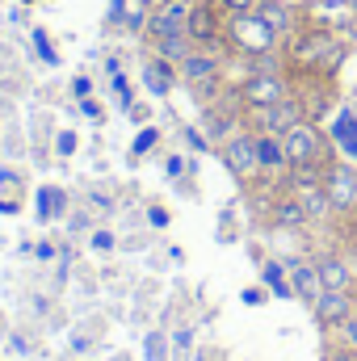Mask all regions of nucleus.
Wrapping results in <instances>:
<instances>
[{
  "instance_id": "a19ab883",
  "label": "nucleus",
  "mask_w": 357,
  "mask_h": 361,
  "mask_svg": "<svg viewBox=\"0 0 357 361\" xmlns=\"http://www.w3.org/2000/svg\"><path fill=\"white\" fill-rule=\"evenodd\" d=\"M353 17H357V13H353ZM353 34H357V21H353Z\"/></svg>"
},
{
  "instance_id": "6ab92c4d",
  "label": "nucleus",
  "mask_w": 357,
  "mask_h": 361,
  "mask_svg": "<svg viewBox=\"0 0 357 361\" xmlns=\"http://www.w3.org/2000/svg\"><path fill=\"white\" fill-rule=\"evenodd\" d=\"M152 47H156V55L160 59H169V63H181L189 51H193V42H189V34H173V38H152Z\"/></svg>"
},
{
  "instance_id": "0eeeda50",
  "label": "nucleus",
  "mask_w": 357,
  "mask_h": 361,
  "mask_svg": "<svg viewBox=\"0 0 357 361\" xmlns=\"http://www.w3.org/2000/svg\"><path fill=\"white\" fill-rule=\"evenodd\" d=\"M324 189H328V202H332V210H353L357 206V169L349 160H341V164H328L324 169Z\"/></svg>"
},
{
  "instance_id": "f8f14e48",
  "label": "nucleus",
  "mask_w": 357,
  "mask_h": 361,
  "mask_svg": "<svg viewBox=\"0 0 357 361\" xmlns=\"http://www.w3.org/2000/svg\"><path fill=\"white\" fill-rule=\"evenodd\" d=\"M328 139L337 143V152L357 164V109L353 105H345V109H337V118H332V126H328Z\"/></svg>"
},
{
  "instance_id": "f03ea898",
  "label": "nucleus",
  "mask_w": 357,
  "mask_h": 361,
  "mask_svg": "<svg viewBox=\"0 0 357 361\" xmlns=\"http://www.w3.org/2000/svg\"><path fill=\"white\" fill-rule=\"evenodd\" d=\"M185 34L202 51L227 42V13H223V4L219 0H193L189 4V21H185Z\"/></svg>"
},
{
  "instance_id": "39448f33",
  "label": "nucleus",
  "mask_w": 357,
  "mask_h": 361,
  "mask_svg": "<svg viewBox=\"0 0 357 361\" xmlns=\"http://www.w3.org/2000/svg\"><path fill=\"white\" fill-rule=\"evenodd\" d=\"M236 97H240L248 109H269V105H277V101L290 97V92H286L282 72H253V76L236 89Z\"/></svg>"
},
{
  "instance_id": "9d476101",
  "label": "nucleus",
  "mask_w": 357,
  "mask_h": 361,
  "mask_svg": "<svg viewBox=\"0 0 357 361\" xmlns=\"http://www.w3.org/2000/svg\"><path fill=\"white\" fill-rule=\"evenodd\" d=\"M311 311H315V324L341 328V324L353 315V298H349V290H324V294L311 302Z\"/></svg>"
},
{
  "instance_id": "b1692460",
  "label": "nucleus",
  "mask_w": 357,
  "mask_h": 361,
  "mask_svg": "<svg viewBox=\"0 0 357 361\" xmlns=\"http://www.w3.org/2000/svg\"><path fill=\"white\" fill-rule=\"evenodd\" d=\"M156 143H160V130H156V126H147V130H139V139H135V147H131V152H135V156H147Z\"/></svg>"
},
{
  "instance_id": "dca6fc26",
  "label": "nucleus",
  "mask_w": 357,
  "mask_h": 361,
  "mask_svg": "<svg viewBox=\"0 0 357 361\" xmlns=\"http://www.w3.org/2000/svg\"><path fill=\"white\" fill-rule=\"evenodd\" d=\"M257 160H261V169H265V173L290 169V164H286V147H282V139H277V135H269V130H257Z\"/></svg>"
},
{
  "instance_id": "7c9ffc66",
  "label": "nucleus",
  "mask_w": 357,
  "mask_h": 361,
  "mask_svg": "<svg viewBox=\"0 0 357 361\" xmlns=\"http://www.w3.org/2000/svg\"><path fill=\"white\" fill-rule=\"evenodd\" d=\"M92 248H97V252H109V248H114V235H109V231H97V235H92Z\"/></svg>"
},
{
  "instance_id": "4468645a",
  "label": "nucleus",
  "mask_w": 357,
  "mask_h": 361,
  "mask_svg": "<svg viewBox=\"0 0 357 361\" xmlns=\"http://www.w3.org/2000/svg\"><path fill=\"white\" fill-rule=\"evenodd\" d=\"M177 63H169V59H160V55H152L147 63H143V85L152 97H169V92L177 89Z\"/></svg>"
},
{
  "instance_id": "1a4fd4ad",
  "label": "nucleus",
  "mask_w": 357,
  "mask_h": 361,
  "mask_svg": "<svg viewBox=\"0 0 357 361\" xmlns=\"http://www.w3.org/2000/svg\"><path fill=\"white\" fill-rule=\"evenodd\" d=\"M185 21H189V4H185V0H169V4L152 8V17H147V38L185 34Z\"/></svg>"
},
{
  "instance_id": "f704fd0d",
  "label": "nucleus",
  "mask_w": 357,
  "mask_h": 361,
  "mask_svg": "<svg viewBox=\"0 0 357 361\" xmlns=\"http://www.w3.org/2000/svg\"><path fill=\"white\" fill-rule=\"evenodd\" d=\"M240 298H244V302H248V307H257V302H265V290H244V294H240Z\"/></svg>"
},
{
  "instance_id": "2eb2a0df",
  "label": "nucleus",
  "mask_w": 357,
  "mask_h": 361,
  "mask_svg": "<svg viewBox=\"0 0 357 361\" xmlns=\"http://www.w3.org/2000/svg\"><path fill=\"white\" fill-rule=\"evenodd\" d=\"M257 13L265 17V25L277 34V38L294 34V4H286V0H261V4H257Z\"/></svg>"
},
{
  "instance_id": "a211bd4d",
  "label": "nucleus",
  "mask_w": 357,
  "mask_h": 361,
  "mask_svg": "<svg viewBox=\"0 0 357 361\" xmlns=\"http://www.w3.org/2000/svg\"><path fill=\"white\" fill-rule=\"evenodd\" d=\"M261 281L269 286V294L273 298H294V286H290V273L282 261H265V269H261Z\"/></svg>"
},
{
  "instance_id": "f257e3e1",
  "label": "nucleus",
  "mask_w": 357,
  "mask_h": 361,
  "mask_svg": "<svg viewBox=\"0 0 357 361\" xmlns=\"http://www.w3.org/2000/svg\"><path fill=\"white\" fill-rule=\"evenodd\" d=\"M227 42L240 51V55H273V47H277V34L265 25V17L253 8V13H236V17H227Z\"/></svg>"
},
{
  "instance_id": "2f4dec72",
  "label": "nucleus",
  "mask_w": 357,
  "mask_h": 361,
  "mask_svg": "<svg viewBox=\"0 0 357 361\" xmlns=\"http://www.w3.org/2000/svg\"><path fill=\"white\" fill-rule=\"evenodd\" d=\"M341 336H345L349 345H357V319H353V315H349V319L341 324Z\"/></svg>"
},
{
  "instance_id": "ea45409f",
  "label": "nucleus",
  "mask_w": 357,
  "mask_h": 361,
  "mask_svg": "<svg viewBox=\"0 0 357 361\" xmlns=\"http://www.w3.org/2000/svg\"><path fill=\"white\" fill-rule=\"evenodd\" d=\"M349 8H353V13H357V0H349Z\"/></svg>"
},
{
  "instance_id": "a878e982",
  "label": "nucleus",
  "mask_w": 357,
  "mask_h": 361,
  "mask_svg": "<svg viewBox=\"0 0 357 361\" xmlns=\"http://www.w3.org/2000/svg\"><path fill=\"white\" fill-rule=\"evenodd\" d=\"M114 97H118V105L122 109H131L135 101H131V89H126V80H122V72H114Z\"/></svg>"
},
{
  "instance_id": "e433bc0d",
  "label": "nucleus",
  "mask_w": 357,
  "mask_h": 361,
  "mask_svg": "<svg viewBox=\"0 0 357 361\" xmlns=\"http://www.w3.org/2000/svg\"><path fill=\"white\" fill-rule=\"evenodd\" d=\"M185 139H189V143H193V147H198V152H206V139H202V135H198V130H185Z\"/></svg>"
},
{
  "instance_id": "c85d7f7f",
  "label": "nucleus",
  "mask_w": 357,
  "mask_h": 361,
  "mask_svg": "<svg viewBox=\"0 0 357 361\" xmlns=\"http://www.w3.org/2000/svg\"><path fill=\"white\" fill-rule=\"evenodd\" d=\"M55 147H59V156H72V152H76V135H72V130H63V135L55 139Z\"/></svg>"
},
{
  "instance_id": "bb28decb",
  "label": "nucleus",
  "mask_w": 357,
  "mask_h": 361,
  "mask_svg": "<svg viewBox=\"0 0 357 361\" xmlns=\"http://www.w3.org/2000/svg\"><path fill=\"white\" fill-rule=\"evenodd\" d=\"M143 349H147V361H164V336H160V332H152Z\"/></svg>"
},
{
  "instance_id": "412c9836",
  "label": "nucleus",
  "mask_w": 357,
  "mask_h": 361,
  "mask_svg": "<svg viewBox=\"0 0 357 361\" xmlns=\"http://www.w3.org/2000/svg\"><path fill=\"white\" fill-rule=\"evenodd\" d=\"M298 202H303V210H307V219H320L324 210H332V202H328V189H324V185H311V189H298Z\"/></svg>"
},
{
  "instance_id": "37998d69",
  "label": "nucleus",
  "mask_w": 357,
  "mask_h": 361,
  "mask_svg": "<svg viewBox=\"0 0 357 361\" xmlns=\"http://www.w3.org/2000/svg\"><path fill=\"white\" fill-rule=\"evenodd\" d=\"M25 4H30V0H25Z\"/></svg>"
},
{
  "instance_id": "4c0bfd02",
  "label": "nucleus",
  "mask_w": 357,
  "mask_h": 361,
  "mask_svg": "<svg viewBox=\"0 0 357 361\" xmlns=\"http://www.w3.org/2000/svg\"><path fill=\"white\" fill-rule=\"evenodd\" d=\"M143 4H147V8H160V4H169V0H143Z\"/></svg>"
},
{
  "instance_id": "58836bf2",
  "label": "nucleus",
  "mask_w": 357,
  "mask_h": 361,
  "mask_svg": "<svg viewBox=\"0 0 357 361\" xmlns=\"http://www.w3.org/2000/svg\"><path fill=\"white\" fill-rule=\"evenodd\" d=\"M286 4H294V8H298V4H307V0H286Z\"/></svg>"
},
{
  "instance_id": "20e7f679",
  "label": "nucleus",
  "mask_w": 357,
  "mask_h": 361,
  "mask_svg": "<svg viewBox=\"0 0 357 361\" xmlns=\"http://www.w3.org/2000/svg\"><path fill=\"white\" fill-rule=\"evenodd\" d=\"M294 59H298V63H311V68H320V59H328V63L337 68V63H341V42L332 38L328 25H311V30L298 34V42H294Z\"/></svg>"
},
{
  "instance_id": "423d86ee",
  "label": "nucleus",
  "mask_w": 357,
  "mask_h": 361,
  "mask_svg": "<svg viewBox=\"0 0 357 361\" xmlns=\"http://www.w3.org/2000/svg\"><path fill=\"white\" fill-rule=\"evenodd\" d=\"M261 118H257V130H269V135H290L298 122H311L307 118V105L298 101V97H282L277 105H269V109H257Z\"/></svg>"
},
{
  "instance_id": "c756f323",
  "label": "nucleus",
  "mask_w": 357,
  "mask_h": 361,
  "mask_svg": "<svg viewBox=\"0 0 357 361\" xmlns=\"http://www.w3.org/2000/svg\"><path fill=\"white\" fill-rule=\"evenodd\" d=\"M147 219H152V227H169V210H164V206H152Z\"/></svg>"
},
{
  "instance_id": "4be33fe9",
  "label": "nucleus",
  "mask_w": 357,
  "mask_h": 361,
  "mask_svg": "<svg viewBox=\"0 0 357 361\" xmlns=\"http://www.w3.org/2000/svg\"><path fill=\"white\" fill-rule=\"evenodd\" d=\"M63 206H68V197H63V189H38V219L47 223V219H55V214H63Z\"/></svg>"
},
{
  "instance_id": "473e14b6",
  "label": "nucleus",
  "mask_w": 357,
  "mask_h": 361,
  "mask_svg": "<svg viewBox=\"0 0 357 361\" xmlns=\"http://www.w3.org/2000/svg\"><path fill=\"white\" fill-rule=\"evenodd\" d=\"M72 92H76V97H80V101H85V97H92V85H89V76H80V80H76V85H72Z\"/></svg>"
},
{
  "instance_id": "393cba45",
  "label": "nucleus",
  "mask_w": 357,
  "mask_h": 361,
  "mask_svg": "<svg viewBox=\"0 0 357 361\" xmlns=\"http://www.w3.org/2000/svg\"><path fill=\"white\" fill-rule=\"evenodd\" d=\"M219 4H223V13H227V17H236V13H253L261 0H219Z\"/></svg>"
},
{
  "instance_id": "aec40b11",
  "label": "nucleus",
  "mask_w": 357,
  "mask_h": 361,
  "mask_svg": "<svg viewBox=\"0 0 357 361\" xmlns=\"http://www.w3.org/2000/svg\"><path fill=\"white\" fill-rule=\"evenodd\" d=\"M273 223H277V227H303V223H311V219H307V210H303L298 197H286V202L273 206Z\"/></svg>"
},
{
  "instance_id": "f3484780",
  "label": "nucleus",
  "mask_w": 357,
  "mask_h": 361,
  "mask_svg": "<svg viewBox=\"0 0 357 361\" xmlns=\"http://www.w3.org/2000/svg\"><path fill=\"white\" fill-rule=\"evenodd\" d=\"M315 269H320L324 290H349V281H353V273H349V265H345L341 257H320Z\"/></svg>"
},
{
  "instance_id": "cd10ccee",
  "label": "nucleus",
  "mask_w": 357,
  "mask_h": 361,
  "mask_svg": "<svg viewBox=\"0 0 357 361\" xmlns=\"http://www.w3.org/2000/svg\"><path fill=\"white\" fill-rule=\"evenodd\" d=\"M324 361H357V345H341V349H328Z\"/></svg>"
},
{
  "instance_id": "72a5a7b5",
  "label": "nucleus",
  "mask_w": 357,
  "mask_h": 361,
  "mask_svg": "<svg viewBox=\"0 0 357 361\" xmlns=\"http://www.w3.org/2000/svg\"><path fill=\"white\" fill-rule=\"evenodd\" d=\"M80 105H85V114H89L92 122H101V105H97V101H92V97H85V101H80Z\"/></svg>"
},
{
  "instance_id": "ddd939ff",
  "label": "nucleus",
  "mask_w": 357,
  "mask_h": 361,
  "mask_svg": "<svg viewBox=\"0 0 357 361\" xmlns=\"http://www.w3.org/2000/svg\"><path fill=\"white\" fill-rule=\"evenodd\" d=\"M286 273H290L294 298H303V302H315V298L324 294V281H320L315 261H290V265H286Z\"/></svg>"
},
{
  "instance_id": "5701e85b",
  "label": "nucleus",
  "mask_w": 357,
  "mask_h": 361,
  "mask_svg": "<svg viewBox=\"0 0 357 361\" xmlns=\"http://www.w3.org/2000/svg\"><path fill=\"white\" fill-rule=\"evenodd\" d=\"M34 47H38V59L42 63H55L59 55H55V42L47 38V30H34Z\"/></svg>"
},
{
  "instance_id": "79ce46f5",
  "label": "nucleus",
  "mask_w": 357,
  "mask_h": 361,
  "mask_svg": "<svg viewBox=\"0 0 357 361\" xmlns=\"http://www.w3.org/2000/svg\"><path fill=\"white\" fill-rule=\"evenodd\" d=\"M185 4H193V0H185Z\"/></svg>"
},
{
  "instance_id": "9b49d317",
  "label": "nucleus",
  "mask_w": 357,
  "mask_h": 361,
  "mask_svg": "<svg viewBox=\"0 0 357 361\" xmlns=\"http://www.w3.org/2000/svg\"><path fill=\"white\" fill-rule=\"evenodd\" d=\"M177 72L189 80V85H198V89H202V85H214V80H219L223 59H219V55H210V51H198V47H193V51L177 63Z\"/></svg>"
},
{
  "instance_id": "7ed1b4c3",
  "label": "nucleus",
  "mask_w": 357,
  "mask_h": 361,
  "mask_svg": "<svg viewBox=\"0 0 357 361\" xmlns=\"http://www.w3.org/2000/svg\"><path fill=\"white\" fill-rule=\"evenodd\" d=\"M282 147H286V164L290 169H303V164L328 169V139L311 122H298L290 135H282Z\"/></svg>"
},
{
  "instance_id": "c9c22d12",
  "label": "nucleus",
  "mask_w": 357,
  "mask_h": 361,
  "mask_svg": "<svg viewBox=\"0 0 357 361\" xmlns=\"http://www.w3.org/2000/svg\"><path fill=\"white\" fill-rule=\"evenodd\" d=\"M164 169H169V177H181V169H185V160H181V156H169V164H164Z\"/></svg>"
},
{
  "instance_id": "6e6552de",
  "label": "nucleus",
  "mask_w": 357,
  "mask_h": 361,
  "mask_svg": "<svg viewBox=\"0 0 357 361\" xmlns=\"http://www.w3.org/2000/svg\"><path fill=\"white\" fill-rule=\"evenodd\" d=\"M223 160H227V169L240 180L257 177V173H261V160H257V130H253V135H231V139L223 143Z\"/></svg>"
}]
</instances>
